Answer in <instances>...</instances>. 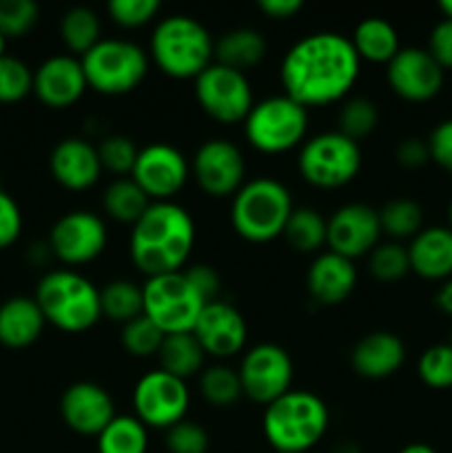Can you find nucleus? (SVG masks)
Masks as SVG:
<instances>
[{"label":"nucleus","instance_id":"obj_1","mask_svg":"<svg viewBox=\"0 0 452 453\" xmlns=\"http://www.w3.org/2000/svg\"><path fill=\"white\" fill-rule=\"evenodd\" d=\"M359 60L350 38L319 31L301 38L282 62L284 93L304 109L344 100L359 78Z\"/></svg>","mask_w":452,"mask_h":453},{"label":"nucleus","instance_id":"obj_2","mask_svg":"<svg viewBox=\"0 0 452 453\" xmlns=\"http://www.w3.org/2000/svg\"><path fill=\"white\" fill-rule=\"evenodd\" d=\"M195 246V221L175 202H153L131 226L129 252L142 274L182 273Z\"/></svg>","mask_w":452,"mask_h":453},{"label":"nucleus","instance_id":"obj_3","mask_svg":"<svg viewBox=\"0 0 452 453\" xmlns=\"http://www.w3.org/2000/svg\"><path fill=\"white\" fill-rule=\"evenodd\" d=\"M326 403L313 392L291 389L264 407L261 429L275 453H306L313 449L328 429Z\"/></svg>","mask_w":452,"mask_h":453},{"label":"nucleus","instance_id":"obj_4","mask_svg":"<svg viewBox=\"0 0 452 453\" xmlns=\"http://www.w3.org/2000/svg\"><path fill=\"white\" fill-rule=\"evenodd\" d=\"M151 58L168 78L195 80L215 62V42L202 22L177 13L155 25Z\"/></svg>","mask_w":452,"mask_h":453},{"label":"nucleus","instance_id":"obj_5","mask_svg":"<svg viewBox=\"0 0 452 453\" xmlns=\"http://www.w3.org/2000/svg\"><path fill=\"white\" fill-rule=\"evenodd\" d=\"M35 303L43 310L44 321L71 334L87 332L102 319L100 290L74 270L44 274L35 290Z\"/></svg>","mask_w":452,"mask_h":453},{"label":"nucleus","instance_id":"obj_6","mask_svg":"<svg viewBox=\"0 0 452 453\" xmlns=\"http://www.w3.org/2000/svg\"><path fill=\"white\" fill-rule=\"evenodd\" d=\"M291 193L270 177L244 181L230 206V224L242 239L251 243H269L282 237L292 212Z\"/></svg>","mask_w":452,"mask_h":453},{"label":"nucleus","instance_id":"obj_7","mask_svg":"<svg viewBox=\"0 0 452 453\" xmlns=\"http://www.w3.org/2000/svg\"><path fill=\"white\" fill-rule=\"evenodd\" d=\"M87 87L102 96H124L142 84L149 71V58L136 42L102 38L80 58Z\"/></svg>","mask_w":452,"mask_h":453},{"label":"nucleus","instance_id":"obj_8","mask_svg":"<svg viewBox=\"0 0 452 453\" xmlns=\"http://www.w3.org/2000/svg\"><path fill=\"white\" fill-rule=\"evenodd\" d=\"M248 144L264 155H282L304 142L308 131V109L284 96L255 102L244 119Z\"/></svg>","mask_w":452,"mask_h":453},{"label":"nucleus","instance_id":"obj_9","mask_svg":"<svg viewBox=\"0 0 452 453\" xmlns=\"http://www.w3.org/2000/svg\"><path fill=\"white\" fill-rule=\"evenodd\" d=\"M297 168L306 184L315 188H341L357 177L362 168V149L339 131L319 133L301 146Z\"/></svg>","mask_w":452,"mask_h":453},{"label":"nucleus","instance_id":"obj_10","mask_svg":"<svg viewBox=\"0 0 452 453\" xmlns=\"http://www.w3.org/2000/svg\"><path fill=\"white\" fill-rule=\"evenodd\" d=\"M142 295H144V317L151 319L164 334L193 332L195 321L207 305L189 283L184 270L149 277L142 286Z\"/></svg>","mask_w":452,"mask_h":453},{"label":"nucleus","instance_id":"obj_11","mask_svg":"<svg viewBox=\"0 0 452 453\" xmlns=\"http://www.w3.org/2000/svg\"><path fill=\"white\" fill-rule=\"evenodd\" d=\"M195 100L208 118L220 124L244 122L255 104L246 75L217 62L195 78Z\"/></svg>","mask_w":452,"mask_h":453},{"label":"nucleus","instance_id":"obj_12","mask_svg":"<svg viewBox=\"0 0 452 453\" xmlns=\"http://www.w3.org/2000/svg\"><path fill=\"white\" fill-rule=\"evenodd\" d=\"M191 394L186 380L175 379L164 370L149 372L133 388V410L144 427L171 429L186 420Z\"/></svg>","mask_w":452,"mask_h":453},{"label":"nucleus","instance_id":"obj_13","mask_svg":"<svg viewBox=\"0 0 452 453\" xmlns=\"http://www.w3.org/2000/svg\"><path fill=\"white\" fill-rule=\"evenodd\" d=\"M244 396L257 405L269 407L292 385V361L284 348L275 343H260L248 349L238 370Z\"/></svg>","mask_w":452,"mask_h":453},{"label":"nucleus","instance_id":"obj_14","mask_svg":"<svg viewBox=\"0 0 452 453\" xmlns=\"http://www.w3.org/2000/svg\"><path fill=\"white\" fill-rule=\"evenodd\" d=\"M106 226L102 217L89 211H71L53 224L49 250L66 265H82L105 252Z\"/></svg>","mask_w":452,"mask_h":453},{"label":"nucleus","instance_id":"obj_15","mask_svg":"<svg viewBox=\"0 0 452 453\" xmlns=\"http://www.w3.org/2000/svg\"><path fill=\"white\" fill-rule=\"evenodd\" d=\"M131 180L151 202H171L189 180V162L171 144H149L140 149Z\"/></svg>","mask_w":452,"mask_h":453},{"label":"nucleus","instance_id":"obj_16","mask_svg":"<svg viewBox=\"0 0 452 453\" xmlns=\"http://www.w3.org/2000/svg\"><path fill=\"white\" fill-rule=\"evenodd\" d=\"M246 162L233 142L208 140L193 157V177L208 197H230L244 186Z\"/></svg>","mask_w":452,"mask_h":453},{"label":"nucleus","instance_id":"obj_17","mask_svg":"<svg viewBox=\"0 0 452 453\" xmlns=\"http://www.w3.org/2000/svg\"><path fill=\"white\" fill-rule=\"evenodd\" d=\"M379 212L368 203H346L337 208L328 219L326 246L331 248V252H337L350 261L370 255L372 248L379 243Z\"/></svg>","mask_w":452,"mask_h":453},{"label":"nucleus","instance_id":"obj_18","mask_svg":"<svg viewBox=\"0 0 452 453\" xmlns=\"http://www.w3.org/2000/svg\"><path fill=\"white\" fill-rule=\"evenodd\" d=\"M446 71L434 62L428 49L403 47L388 62V84L401 100L428 102L439 96Z\"/></svg>","mask_w":452,"mask_h":453},{"label":"nucleus","instance_id":"obj_19","mask_svg":"<svg viewBox=\"0 0 452 453\" xmlns=\"http://www.w3.org/2000/svg\"><path fill=\"white\" fill-rule=\"evenodd\" d=\"M193 336L199 341L207 357L230 358L246 345V319L226 301H211L199 312L193 326Z\"/></svg>","mask_w":452,"mask_h":453},{"label":"nucleus","instance_id":"obj_20","mask_svg":"<svg viewBox=\"0 0 452 453\" xmlns=\"http://www.w3.org/2000/svg\"><path fill=\"white\" fill-rule=\"evenodd\" d=\"M60 414L66 427L80 436H100L115 418L113 398L102 385L80 380L66 388L60 401Z\"/></svg>","mask_w":452,"mask_h":453},{"label":"nucleus","instance_id":"obj_21","mask_svg":"<svg viewBox=\"0 0 452 453\" xmlns=\"http://www.w3.org/2000/svg\"><path fill=\"white\" fill-rule=\"evenodd\" d=\"M82 62L74 56H53L34 73V93L49 109H69L87 91Z\"/></svg>","mask_w":452,"mask_h":453},{"label":"nucleus","instance_id":"obj_22","mask_svg":"<svg viewBox=\"0 0 452 453\" xmlns=\"http://www.w3.org/2000/svg\"><path fill=\"white\" fill-rule=\"evenodd\" d=\"M49 168L53 180L66 190H89L102 175L97 149L82 137H66L58 142L49 157Z\"/></svg>","mask_w":452,"mask_h":453},{"label":"nucleus","instance_id":"obj_23","mask_svg":"<svg viewBox=\"0 0 452 453\" xmlns=\"http://www.w3.org/2000/svg\"><path fill=\"white\" fill-rule=\"evenodd\" d=\"M306 288L317 303L339 305L357 288V268L353 261L337 252H322L310 264Z\"/></svg>","mask_w":452,"mask_h":453},{"label":"nucleus","instance_id":"obj_24","mask_svg":"<svg viewBox=\"0 0 452 453\" xmlns=\"http://www.w3.org/2000/svg\"><path fill=\"white\" fill-rule=\"evenodd\" d=\"M406 361V345L393 332H370L363 336L350 354L353 370L362 379L381 380L397 374L399 367Z\"/></svg>","mask_w":452,"mask_h":453},{"label":"nucleus","instance_id":"obj_25","mask_svg":"<svg viewBox=\"0 0 452 453\" xmlns=\"http://www.w3.org/2000/svg\"><path fill=\"white\" fill-rule=\"evenodd\" d=\"M410 273L428 281H448L452 277V230L433 226L417 234L408 246Z\"/></svg>","mask_w":452,"mask_h":453},{"label":"nucleus","instance_id":"obj_26","mask_svg":"<svg viewBox=\"0 0 452 453\" xmlns=\"http://www.w3.org/2000/svg\"><path fill=\"white\" fill-rule=\"evenodd\" d=\"M44 314L35 299L13 296L0 305V343L20 349L35 343L43 334Z\"/></svg>","mask_w":452,"mask_h":453},{"label":"nucleus","instance_id":"obj_27","mask_svg":"<svg viewBox=\"0 0 452 453\" xmlns=\"http://www.w3.org/2000/svg\"><path fill=\"white\" fill-rule=\"evenodd\" d=\"M266 58V40L260 31L239 27L230 29L215 42V62L235 71H246Z\"/></svg>","mask_w":452,"mask_h":453},{"label":"nucleus","instance_id":"obj_28","mask_svg":"<svg viewBox=\"0 0 452 453\" xmlns=\"http://www.w3.org/2000/svg\"><path fill=\"white\" fill-rule=\"evenodd\" d=\"M359 60L375 62V65H388L399 53V34L384 18H366L355 27L350 38Z\"/></svg>","mask_w":452,"mask_h":453},{"label":"nucleus","instance_id":"obj_29","mask_svg":"<svg viewBox=\"0 0 452 453\" xmlns=\"http://www.w3.org/2000/svg\"><path fill=\"white\" fill-rule=\"evenodd\" d=\"M158 358L160 370H164L167 374L175 376L180 380H189L191 376L202 374L207 352H204L199 341L193 336V332H182V334L164 336Z\"/></svg>","mask_w":452,"mask_h":453},{"label":"nucleus","instance_id":"obj_30","mask_svg":"<svg viewBox=\"0 0 452 453\" xmlns=\"http://www.w3.org/2000/svg\"><path fill=\"white\" fill-rule=\"evenodd\" d=\"M102 317L109 321L127 326L133 319L144 314V295L142 286L131 279H113L100 290Z\"/></svg>","mask_w":452,"mask_h":453},{"label":"nucleus","instance_id":"obj_31","mask_svg":"<svg viewBox=\"0 0 452 453\" xmlns=\"http://www.w3.org/2000/svg\"><path fill=\"white\" fill-rule=\"evenodd\" d=\"M282 237L286 239L292 250L301 252V255L317 252L326 246L328 219H323L315 208H292Z\"/></svg>","mask_w":452,"mask_h":453},{"label":"nucleus","instance_id":"obj_32","mask_svg":"<svg viewBox=\"0 0 452 453\" xmlns=\"http://www.w3.org/2000/svg\"><path fill=\"white\" fill-rule=\"evenodd\" d=\"M151 199L142 193L140 186L133 180H115L106 186L105 195H102V206L105 212L111 219L120 221V224L133 226L142 215L146 212V208L151 206Z\"/></svg>","mask_w":452,"mask_h":453},{"label":"nucleus","instance_id":"obj_33","mask_svg":"<svg viewBox=\"0 0 452 453\" xmlns=\"http://www.w3.org/2000/svg\"><path fill=\"white\" fill-rule=\"evenodd\" d=\"M102 25L100 18L89 7H74L62 16L60 20V38L71 53H78L80 58L91 51L100 42Z\"/></svg>","mask_w":452,"mask_h":453},{"label":"nucleus","instance_id":"obj_34","mask_svg":"<svg viewBox=\"0 0 452 453\" xmlns=\"http://www.w3.org/2000/svg\"><path fill=\"white\" fill-rule=\"evenodd\" d=\"M149 434L136 416H115L97 436V453H146Z\"/></svg>","mask_w":452,"mask_h":453},{"label":"nucleus","instance_id":"obj_35","mask_svg":"<svg viewBox=\"0 0 452 453\" xmlns=\"http://www.w3.org/2000/svg\"><path fill=\"white\" fill-rule=\"evenodd\" d=\"M199 394L213 407H230L244 396L238 370L229 365L204 367L199 374Z\"/></svg>","mask_w":452,"mask_h":453},{"label":"nucleus","instance_id":"obj_36","mask_svg":"<svg viewBox=\"0 0 452 453\" xmlns=\"http://www.w3.org/2000/svg\"><path fill=\"white\" fill-rule=\"evenodd\" d=\"M377 212L381 233L393 239H415L424 230V211L412 199H393Z\"/></svg>","mask_w":452,"mask_h":453},{"label":"nucleus","instance_id":"obj_37","mask_svg":"<svg viewBox=\"0 0 452 453\" xmlns=\"http://www.w3.org/2000/svg\"><path fill=\"white\" fill-rule=\"evenodd\" d=\"M368 268L370 274L381 283H397L410 273V257H408V248L401 243L388 242L377 243L372 248L370 257H368Z\"/></svg>","mask_w":452,"mask_h":453},{"label":"nucleus","instance_id":"obj_38","mask_svg":"<svg viewBox=\"0 0 452 453\" xmlns=\"http://www.w3.org/2000/svg\"><path fill=\"white\" fill-rule=\"evenodd\" d=\"M379 124V111L375 102L366 97H350L344 102L339 111V133L350 137L353 142L363 140L370 135Z\"/></svg>","mask_w":452,"mask_h":453},{"label":"nucleus","instance_id":"obj_39","mask_svg":"<svg viewBox=\"0 0 452 453\" xmlns=\"http://www.w3.org/2000/svg\"><path fill=\"white\" fill-rule=\"evenodd\" d=\"M164 336L167 334L151 319L142 314V317L133 319L127 326H122V348L136 358L158 357Z\"/></svg>","mask_w":452,"mask_h":453},{"label":"nucleus","instance_id":"obj_40","mask_svg":"<svg viewBox=\"0 0 452 453\" xmlns=\"http://www.w3.org/2000/svg\"><path fill=\"white\" fill-rule=\"evenodd\" d=\"M417 372L424 385L433 389L452 388V345L439 343L425 349L417 363Z\"/></svg>","mask_w":452,"mask_h":453},{"label":"nucleus","instance_id":"obj_41","mask_svg":"<svg viewBox=\"0 0 452 453\" xmlns=\"http://www.w3.org/2000/svg\"><path fill=\"white\" fill-rule=\"evenodd\" d=\"M34 91V73L22 60L12 56L0 58V102L13 104Z\"/></svg>","mask_w":452,"mask_h":453},{"label":"nucleus","instance_id":"obj_42","mask_svg":"<svg viewBox=\"0 0 452 453\" xmlns=\"http://www.w3.org/2000/svg\"><path fill=\"white\" fill-rule=\"evenodd\" d=\"M96 149L102 164V171L106 168V171L115 173V175H131L137 153H140L136 142L127 135H106Z\"/></svg>","mask_w":452,"mask_h":453},{"label":"nucleus","instance_id":"obj_43","mask_svg":"<svg viewBox=\"0 0 452 453\" xmlns=\"http://www.w3.org/2000/svg\"><path fill=\"white\" fill-rule=\"evenodd\" d=\"M38 4L31 0H0V34L4 38H22L35 27Z\"/></svg>","mask_w":452,"mask_h":453},{"label":"nucleus","instance_id":"obj_44","mask_svg":"<svg viewBox=\"0 0 452 453\" xmlns=\"http://www.w3.org/2000/svg\"><path fill=\"white\" fill-rule=\"evenodd\" d=\"M167 449L168 453H207L211 438L208 432L199 423L193 420H182L167 429Z\"/></svg>","mask_w":452,"mask_h":453},{"label":"nucleus","instance_id":"obj_45","mask_svg":"<svg viewBox=\"0 0 452 453\" xmlns=\"http://www.w3.org/2000/svg\"><path fill=\"white\" fill-rule=\"evenodd\" d=\"M160 13L158 0H111L109 16L124 29L144 27Z\"/></svg>","mask_w":452,"mask_h":453},{"label":"nucleus","instance_id":"obj_46","mask_svg":"<svg viewBox=\"0 0 452 453\" xmlns=\"http://www.w3.org/2000/svg\"><path fill=\"white\" fill-rule=\"evenodd\" d=\"M184 274H186V279H189L191 286L195 288V292L202 296L204 303L217 301V295H220V290H222V279L213 265H208V264L191 265V268H184Z\"/></svg>","mask_w":452,"mask_h":453},{"label":"nucleus","instance_id":"obj_47","mask_svg":"<svg viewBox=\"0 0 452 453\" xmlns=\"http://www.w3.org/2000/svg\"><path fill=\"white\" fill-rule=\"evenodd\" d=\"M22 230V215L18 203L0 190V250L18 242Z\"/></svg>","mask_w":452,"mask_h":453},{"label":"nucleus","instance_id":"obj_48","mask_svg":"<svg viewBox=\"0 0 452 453\" xmlns=\"http://www.w3.org/2000/svg\"><path fill=\"white\" fill-rule=\"evenodd\" d=\"M430 159L443 171L452 173V119H443L428 137Z\"/></svg>","mask_w":452,"mask_h":453},{"label":"nucleus","instance_id":"obj_49","mask_svg":"<svg viewBox=\"0 0 452 453\" xmlns=\"http://www.w3.org/2000/svg\"><path fill=\"white\" fill-rule=\"evenodd\" d=\"M428 53L443 71L452 69V20H441L428 40Z\"/></svg>","mask_w":452,"mask_h":453},{"label":"nucleus","instance_id":"obj_50","mask_svg":"<svg viewBox=\"0 0 452 453\" xmlns=\"http://www.w3.org/2000/svg\"><path fill=\"white\" fill-rule=\"evenodd\" d=\"M430 159L428 140H419V137H408L397 146V162L403 168H421Z\"/></svg>","mask_w":452,"mask_h":453},{"label":"nucleus","instance_id":"obj_51","mask_svg":"<svg viewBox=\"0 0 452 453\" xmlns=\"http://www.w3.org/2000/svg\"><path fill=\"white\" fill-rule=\"evenodd\" d=\"M257 9L270 20H291L295 13L301 12V0H260Z\"/></svg>","mask_w":452,"mask_h":453},{"label":"nucleus","instance_id":"obj_52","mask_svg":"<svg viewBox=\"0 0 452 453\" xmlns=\"http://www.w3.org/2000/svg\"><path fill=\"white\" fill-rule=\"evenodd\" d=\"M434 303L441 312L452 314V277L448 281H443V286L439 288L437 296H434Z\"/></svg>","mask_w":452,"mask_h":453},{"label":"nucleus","instance_id":"obj_53","mask_svg":"<svg viewBox=\"0 0 452 453\" xmlns=\"http://www.w3.org/2000/svg\"><path fill=\"white\" fill-rule=\"evenodd\" d=\"M399 453H437L430 445H424V442H412V445H406Z\"/></svg>","mask_w":452,"mask_h":453},{"label":"nucleus","instance_id":"obj_54","mask_svg":"<svg viewBox=\"0 0 452 453\" xmlns=\"http://www.w3.org/2000/svg\"><path fill=\"white\" fill-rule=\"evenodd\" d=\"M439 9L443 13V20H452V0H441L439 3Z\"/></svg>","mask_w":452,"mask_h":453},{"label":"nucleus","instance_id":"obj_55","mask_svg":"<svg viewBox=\"0 0 452 453\" xmlns=\"http://www.w3.org/2000/svg\"><path fill=\"white\" fill-rule=\"evenodd\" d=\"M4 47H7V38H4V35L0 34V58L4 56Z\"/></svg>","mask_w":452,"mask_h":453},{"label":"nucleus","instance_id":"obj_56","mask_svg":"<svg viewBox=\"0 0 452 453\" xmlns=\"http://www.w3.org/2000/svg\"><path fill=\"white\" fill-rule=\"evenodd\" d=\"M448 221H450V226H448V228L452 230V202H450V208H448Z\"/></svg>","mask_w":452,"mask_h":453}]
</instances>
